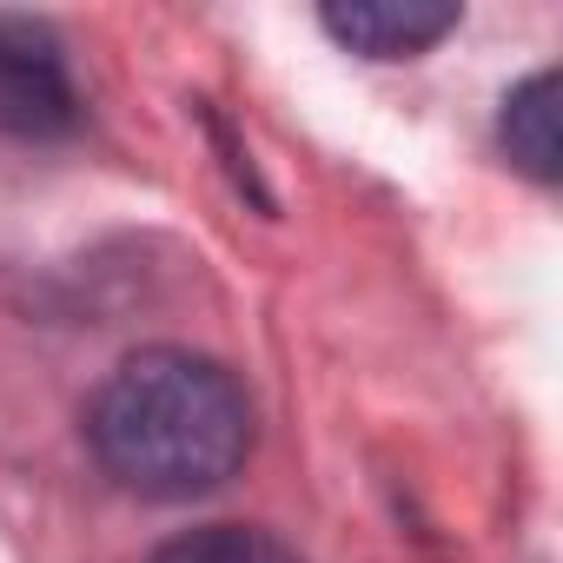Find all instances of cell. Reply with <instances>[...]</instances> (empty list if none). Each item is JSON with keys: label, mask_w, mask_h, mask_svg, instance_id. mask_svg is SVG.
Here are the masks:
<instances>
[{"label": "cell", "mask_w": 563, "mask_h": 563, "mask_svg": "<svg viewBox=\"0 0 563 563\" xmlns=\"http://www.w3.org/2000/svg\"><path fill=\"white\" fill-rule=\"evenodd\" d=\"M87 444L120 490L186 504L239 477L252 457V405L225 365L179 345H146L93 391Z\"/></svg>", "instance_id": "obj_1"}, {"label": "cell", "mask_w": 563, "mask_h": 563, "mask_svg": "<svg viewBox=\"0 0 563 563\" xmlns=\"http://www.w3.org/2000/svg\"><path fill=\"white\" fill-rule=\"evenodd\" d=\"M80 126V93L67 74V47L47 21L0 14V133L60 140Z\"/></svg>", "instance_id": "obj_2"}, {"label": "cell", "mask_w": 563, "mask_h": 563, "mask_svg": "<svg viewBox=\"0 0 563 563\" xmlns=\"http://www.w3.org/2000/svg\"><path fill=\"white\" fill-rule=\"evenodd\" d=\"M319 21L339 47L365 60H418L457 27V8H438V0H345V8H325Z\"/></svg>", "instance_id": "obj_3"}, {"label": "cell", "mask_w": 563, "mask_h": 563, "mask_svg": "<svg viewBox=\"0 0 563 563\" xmlns=\"http://www.w3.org/2000/svg\"><path fill=\"white\" fill-rule=\"evenodd\" d=\"M497 140H504V153H510L517 173H530L537 186H556V173H563V140H556V74H530L523 87L504 93Z\"/></svg>", "instance_id": "obj_4"}, {"label": "cell", "mask_w": 563, "mask_h": 563, "mask_svg": "<svg viewBox=\"0 0 563 563\" xmlns=\"http://www.w3.org/2000/svg\"><path fill=\"white\" fill-rule=\"evenodd\" d=\"M153 563H299V550H286L265 530H245V523H206V530L173 537Z\"/></svg>", "instance_id": "obj_5"}]
</instances>
